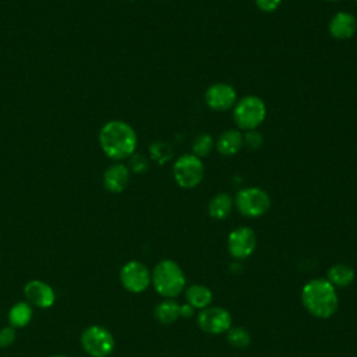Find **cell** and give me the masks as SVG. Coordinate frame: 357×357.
Segmentation results:
<instances>
[{
    "label": "cell",
    "instance_id": "cell-1",
    "mask_svg": "<svg viewBox=\"0 0 357 357\" xmlns=\"http://www.w3.org/2000/svg\"><path fill=\"white\" fill-rule=\"evenodd\" d=\"M137 134L126 121H107L99 131V145L110 159L123 160L131 156L137 149Z\"/></svg>",
    "mask_w": 357,
    "mask_h": 357
},
{
    "label": "cell",
    "instance_id": "cell-2",
    "mask_svg": "<svg viewBox=\"0 0 357 357\" xmlns=\"http://www.w3.org/2000/svg\"><path fill=\"white\" fill-rule=\"evenodd\" d=\"M301 303L311 315L326 319L336 312L339 297L326 278H315L303 286Z\"/></svg>",
    "mask_w": 357,
    "mask_h": 357
},
{
    "label": "cell",
    "instance_id": "cell-3",
    "mask_svg": "<svg viewBox=\"0 0 357 357\" xmlns=\"http://www.w3.org/2000/svg\"><path fill=\"white\" fill-rule=\"evenodd\" d=\"M151 283L158 294L173 298L181 294L185 286V276L180 265L173 259H162L151 273Z\"/></svg>",
    "mask_w": 357,
    "mask_h": 357
},
{
    "label": "cell",
    "instance_id": "cell-4",
    "mask_svg": "<svg viewBox=\"0 0 357 357\" xmlns=\"http://www.w3.org/2000/svg\"><path fill=\"white\" fill-rule=\"evenodd\" d=\"M233 117L240 131L257 130L266 117V105L257 95H245L236 102Z\"/></svg>",
    "mask_w": 357,
    "mask_h": 357
},
{
    "label": "cell",
    "instance_id": "cell-5",
    "mask_svg": "<svg viewBox=\"0 0 357 357\" xmlns=\"http://www.w3.org/2000/svg\"><path fill=\"white\" fill-rule=\"evenodd\" d=\"M204 162L192 153L181 155L173 165V178L178 187L185 190L195 188L204 180Z\"/></svg>",
    "mask_w": 357,
    "mask_h": 357
},
{
    "label": "cell",
    "instance_id": "cell-6",
    "mask_svg": "<svg viewBox=\"0 0 357 357\" xmlns=\"http://www.w3.org/2000/svg\"><path fill=\"white\" fill-rule=\"evenodd\" d=\"M234 205L243 216L259 218L271 208V197L259 187H245L236 194Z\"/></svg>",
    "mask_w": 357,
    "mask_h": 357
},
{
    "label": "cell",
    "instance_id": "cell-7",
    "mask_svg": "<svg viewBox=\"0 0 357 357\" xmlns=\"http://www.w3.org/2000/svg\"><path fill=\"white\" fill-rule=\"evenodd\" d=\"M81 344L92 357H107L114 349V337L109 329L92 325L82 332Z\"/></svg>",
    "mask_w": 357,
    "mask_h": 357
},
{
    "label": "cell",
    "instance_id": "cell-8",
    "mask_svg": "<svg viewBox=\"0 0 357 357\" xmlns=\"http://www.w3.org/2000/svg\"><path fill=\"white\" fill-rule=\"evenodd\" d=\"M197 324L205 333L220 335L231 328V315L223 307H206L198 312Z\"/></svg>",
    "mask_w": 357,
    "mask_h": 357
},
{
    "label": "cell",
    "instance_id": "cell-9",
    "mask_svg": "<svg viewBox=\"0 0 357 357\" xmlns=\"http://www.w3.org/2000/svg\"><path fill=\"white\" fill-rule=\"evenodd\" d=\"M120 282L131 293H142L151 284V272L139 261H128L120 269Z\"/></svg>",
    "mask_w": 357,
    "mask_h": 357
},
{
    "label": "cell",
    "instance_id": "cell-10",
    "mask_svg": "<svg viewBox=\"0 0 357 357\" xmlns=\"http://www.w3.org/2000/svg\"><path fill=\"white\" fill-rule=\"evenodd\" d=\"M257 247V236L248 226H240L230 231L227 237L229 254L236 259H245L251 257Z\"/></svg>",
    "mask_w": 357,
    "mask_h": 357
},
{
    "label": "cell",
    "instance_id": "cell-11",
    "mask_svg": "<svg viewBox=\"0 0 357 357\" xmlns=\"http://www.w3.org/2000/svg\"><path fill=\"white\" fill-rule=\"evenodd\" d=\"M204 99L209 109L215 112H226L234 107L237 102V92L230 84L215 82L206 88Z\"/></svg>",
    "mask_w": 357,
    "mask_h": 357
},
{
    "label": "cell",
    "instance_id": "cell-12",
    "mask_svg": "<svg viewBox=\"0 0 357 357\" xmlns=\"http://www.w3.org/2000/svg\"><path fill=\"white\" fill-rule=\"evenodd\" d=\"M24 294L29 304L38 308H49L56 301L54 290L42 280H29L24 287Z\"/></svg>",
    "mask_w": 357,
    "mask_h": 357
},
{
    "label": "cell",
    "instance_id": "cell-13",
    "mask_svg": "<svg viewBox=\"0 0 357 357\" xmlns=\"http://www.w3.org/2000/svg\"><path fill=\"white\" fill-rule=\"evenodd\" d=\"M328 32L336 40H347L357 32V20L351 13L337 11L328 24Z\"/></svg>",
    "mask_w": 357,
    "mask_h": 357
},
{
    "label": "cell",
    "instance_id": "cell-14",
    "mask_svg": "<svg viewBox=\"0 0 357 357\" xmlns=\"http://www.w3.org/2000/svg\"><path fill=\"white\" fill-rule=\"evenodd\" d=\"M130 181V170L123 163L109 166L103 174V185L109 192L119 194L126 190Z\"/></svg>",
    "mask_w": 357,
    "mask_h": 357
},
{
    "label": "cell",
    "instance_id": "cell-15",
    "mask_svg": "<svg viewBox=\"0 0 357 357\" xmlns=\"http://www.w3.org/2000/svg\"><path fill=\"white\" fill-rule=\"evenodd\" d=\"M243 145L244 141L240 130H226L215 141L216 151L223 156H233L238 153Z\"/></svg>",
    "mask_w": 357,
    "mask_h": 357
},
{
    "label": "cell",
    "instance_id": "cell-16",
    "mask_svg": "<svg viewBox=\"0 0 357 357\" xmlns=\"http://www.w3.org/2000/svg\"><path fill=\"white\" fill-rule=\"evenodd\" d=\"M234 201L227 192L215 194L208 202V215L215 220H223L231 212Z\"/></svg>",
    "mask_w": 357,
    "mask_h": 357
},
{
    "label": "cell",
    "instance_id": "cell-17",
    "mask_svg": "<svg viewBox=\"0 0 357 357\" xmlns=\"http://www.w3.org/2000/svg\"><path fill=\"white\" fill-rule=\"evenodd\" d=\"M356 272L347 264H335L326 272V280L333 287H346L354 280Z\"/></svg>",
    "mask_w": 357,
    "mask_h": 357
},
{
    "label": "cell",
    "instance_id": "cell-18",
    "mask_svg": "<svg viewBox=\"0 0 357 357\" xmlns=\"http://www.w3.org/2000/svg\"><path fill=\"white\" fill-rule=\"evenodd\" d=\"M213 294L209 287L204 284H192L185 290V301L197 310H204L211 305Z\"/></svg>",
    "mask_w": 357,
    "mask_h": 357
},
{
    "label": "cell",
    "instance_id": "cell-19",
    "mask_svg": "<svg viewBox=\"0 0 357 357\" xmlns=\"http://www.w3.org/2000/svg\"><path fill=\"white\" fill-rule=\"evenodd\" d=\"M155 319L162 325H170L180 317V304L173 298H166L156 304L153 310Z\"/></svg>",
    "mask_w": 357,
    "mask_h": 357
},
{
    "label": "cell",
    "instance_id": "cell-20",
    "mask_svg": "<svg viewBox=\"0 0 357 357\" xmlns=\"http://www.w3.org/2000/svg\"><path fill=\"white\" fill-rule=\"evenodd\" d=\"M32 319V308L28 303L18 301L8 311V322L13 328H22Z\"/></svg>",
    "mask_w": 357,
    "mask_h": 357
},
{
    "label": "cell",
    "instance_id": "cell-21",
    "mask_svg": "<svg viewBox=\"0 0 357 357\" xmlns=\"http://www.w3.org/2000/svg\"><path fill=\"white\" fill-rule=\"evenodd\" d=\"M213 148H215V139L211 134H206V132L197 135L191 144L192 155L198 156L199 159L204 156H208Z\"/></svg>",
    "mask_w": 357,
    "mask_h": 357
},
{
    "label": "cell",
    "instance_id": "cell-22",
    "mask_svg": "<svg viewBox=\"0 0 357 357\" xmlns=\"http://www.w3.org/2000/svg\"><path fill=\"white\" fill-rule=\"evenodd\" d=\"M226 339L227 342L236 347V349H244L250 344L251 342V335L247 329L241 328V326H234V328H230L227 332H226Z\"/></svg>",
    "mask_w": 357,
    "mask_h": 357
},
{
    "label": "cell",
    "instance_id": "cell-23",
    "mask_svg": "<svg viewBox=\"0 0 357 357\" xmlns=\"http://www.w3.org/2000/svg\"><path fill=\"white\" fill-rule=\"evenodd\" d=\"M149 152H151V156L153 160H156L158 163H165L167 162L169 159H172L173 156V149L169 144L166 142H160V141H156L153 142L151 146H149Z\"/></svg>",
    "mask_w": 357,
    "mask_h": 357
},
{
    "label": "cell",
    "instance_id": "cell-24",
    "mask_svg": "<svg viewBox=\"0 0 357 357\" xmlns=\"http://www.w3.org/2000/svg\"><path fill=\"white\" fill-rule=\"evenodd\" d=\"M243 141L247 148L255 151L262 145L264 137L258 130H250V131H245V134L243 135Z\"/></svg>",
    "mask_w": 357,
    "mask_h": 357
},
{
    "label": "cell",
    "instance_id": "cell-25",
    "mask_svg": "<svg viewBox=\"0 0 357 357\" xmlns=\"http://www.w3.org/2000/svg\"><path fill=\"white\" fill-rule=\"evenodd\" d=\"M15 340V328L13 326H6L0 329V347L6 349L11 346Z\"/></svg>",
    "mask_w": 357,
    "mask_h": 357
},
{
    "label": "cell",
    "instance_id": "cell-26",
    "mask_svg": "<svg viewBox=\"0 0 357 357\" xmlns=\"http://www.w3.org/2000/svg\"><path fill=\"white\" fill-rule=\"evenodd\" d=\"M282 0H255V6L258 10L264 13H272L279 8Z\"/></svg>",
    "mask_w": 357,
    "mask_h": 357
},
{
    "label": "cell",
    "instance_id": "cell-27",
    "mask_svg": "<svg viewBox=\"0 0 357 357\" xmlns=\"http://www.w3.org/2000/svg\"><path fill=\"white\" fill-rule=\"evenodd\" d=\"M131 166H132V170H134L135 173H144V172L148 170L149 163H148V160H146L144 156L137 155V156H134Z\"/></svg>",
    "mask_w": 357,
    "mask_h": 357
},
{
    "label": "cell",
    "instance_id": "cell-28",
    "mask_svg": "<svg viewBox=\"0 0 357 357\" xmlns=\"http://www.w3.org/2000/svg\"><path fill=\"white\" fill-rule=\"evenodd\" d=\"M194 307L192 305H190L188 303H185L184 305H180V315L181 317H184V318H190V317H192L194 315Z\"/></svg>",
    "mask_w": 357,
    "mask_h": 357
},
{
    "label": "cell",
    "instance_id": "cell-29",
    "mask_svg": "<svg viewBox=\"0 0 357 357\" xmlns=\"http://www.w3.org/2000/svg\"><path fill=\"white\" fill-rule=\"evenodd\" d=\"M50 357H66V356H63V354H56V356H50Z\"/></svg>",
    "mask_w": 357,
    "mask_h": 357
},
{
    "label": "cell",
    "instance_id": "cell-30",
    "mask_svg": "<svg viewBox=\"0 0 357 357\" xmlns=\"http://www.w3.org/2000/svg\"><path fill=\"white\" fill-rule=\"evenodd\" d=\"M328 1H337V0H328Z\"/></svg>",
    "mask_w": 357,
    "mask_h": 357
},
{
    "label": "cell",
    "instance_id": "cell-31",
    "mask_svg": "<svg viewBox=\"0 0 357 357\" xmlns=\"http://www.w3.org/2000/svg\"><path fill=\"white\" fill-rule=\"evenodd\" d=\"M356 1H357V0H356Z\"/></svg>",
    "mask_w": 357,
    "mask_h": 357
}]
</instances>
